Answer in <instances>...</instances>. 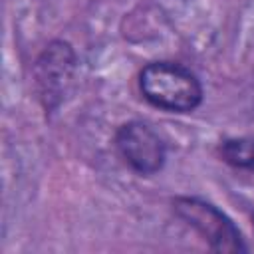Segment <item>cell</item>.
Here are the masks:
<instances>
[{"instance_id":"obj_5","label":"cell","mask_w":254,"mask_h":254,"mask_svg":"<svg viewBox=\"0 0 254 254\" xmlns=\"http://www.w3.org/2000/svg\"><path fill=\"white\" fill-rule=\"evenodd\" d=\"M224 163L236 169H254V137L224 139L218 147Z\"/></svg>"},{"instance_id":"obj_3","label":"cell","mask_w":254,"mask_h":254,"mask_svg":"<svg viewBox=\"0 0 254 254\" xmlns=\"http://www.w3.org/2000/svg\"><path fill=\"white\" fill-rule=\"evenodd\" d=\"M121 159L139 175H155L163 169L167 147L163 139L143 121H127L115 133Z\"/></svg>"},{"instance_id":"obj_2","label":"cell","mask_w":254,"mask_h":254,"mask_svg":"<svg viewBox=\"0 0 254 254\" xmlns=\"http://www.w3.org/2000/svg\"><path fill=\"white\" fill-rule=\"evenodd\" d=\"M173 212L190 228H194L202 240L214 252H246L248 246L228 214L218 206L196 198L177 196L173 198Z\"/></svg>"},{"instance_id":"obj_4","label":"cell","mask_w":254,"mask_h":254,"mask_svg":"<svg viewBox=\"0 0 254 254\" xmlns=\"http://www.w3.org/2000/svg\"><path fill=\"white\" fill-rule=\"evenodd\" d=\"M75 69V54L69 44L65 42H52L36 62V85L40 99L46 109H54L67 85L71 83Z\"/></svg>"},{"instance_id":"obj_1","label":"cell","mask_w":254,"mask_h":254,"mask_svg":"<svg viewBox=\"0 0 254 254\" xmlns=\"http://www.w3.org/2000/svg\"><path fill=\"white\" fill-rule=\"evenodd\" d=\"M143 97L169 113H189L202 103V85L185 65L175 62H151L139 71Z\"/></svg>"}]
</instances>
